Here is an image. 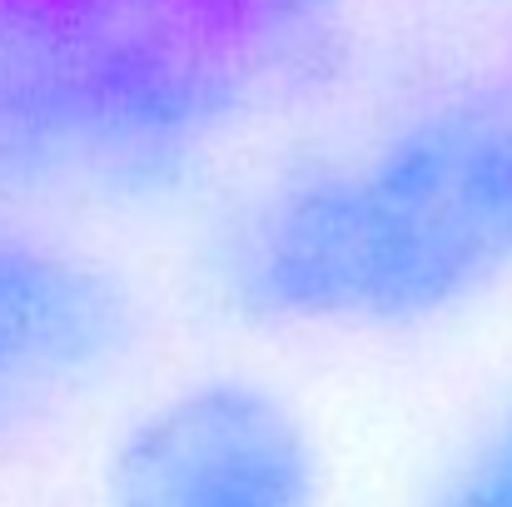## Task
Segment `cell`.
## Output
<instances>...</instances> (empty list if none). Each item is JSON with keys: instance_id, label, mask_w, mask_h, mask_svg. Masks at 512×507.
<instances>
[{"instance_id": "cell-5", "label": "cell", "mask_w": 512, "mask_h": 507, "mask_svg": "<svg viewBox=\"0 0 512 507\" xmlns=\"http://www.w3.org/2000/svg\"><path fill=\"white\" fill-rule=\"evenodd\" d=\"M413 507H512V393L448 443Z\"/></svg>"}, {"instance_id": "cell-2", "label": "cell", "mask_w": 512, "mask_h": 507, "mask_svg": "<svg viewBox=\"0 0 512 507\" xmlns=\"http://www.w3.org/2000/svg\"><path fill=\"white\" fill-rule=\"evenodd\" d=\"M249 35L214 0H0V204H155L249 105Z\"/></svg>"}, {"instance_id": "cell-3", "label": "cell", "mask_w": 512, "mask_h": 507, "mask_svg": "<svg viewBox=\"0 0 512 507\" xmlns=\"http://www.w3.org/2000/svg\"><path fill=\"white\" fill-rule=\"evenodd\" d=\"M145 348V299L120 264L0 204V448L100 403Z\"/></svg>"}, {"instance_id": "cell-1", "label": "cell", "mask_w": 512, "mask_h": 507, "mask_svg": "<svg viewBox=\"0 0 512 507\" xmlns=\"http://www.w3.org/2000/svg\"><path fill=\"white\" fill-rule=\"evenodd\" d=\"M204 279L234 319L299 334H408L503 289L512 50L244 194L209 239Z\"/></svg>"}, {"instance_id": "cell-4", "label": "cell", "mask_w": 512, "mask_h": 507, "mask_svg": "<svg viewBox=\"0 0 512 507\" xmlns=\"http://www.w3.org/2000/svg\"><path fill=\"white\" fill-rule=\"evenodd\" d=\"M319 443L289 393L199 373L125 418L105 453V507H319Z\"/></svg>"}]
</instances>
